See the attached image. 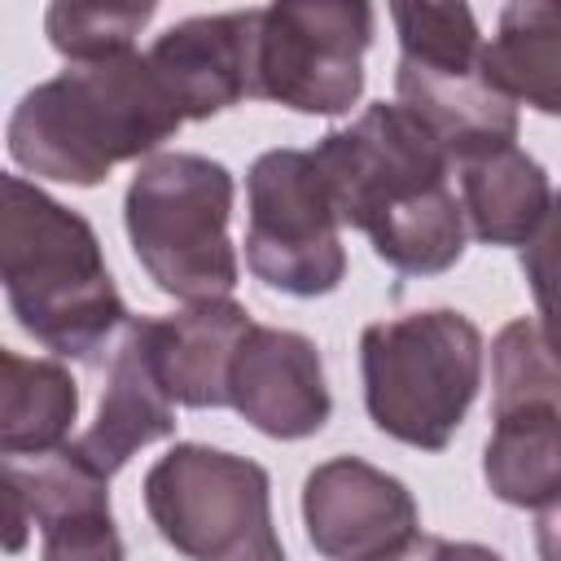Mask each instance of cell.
<instances>
[{
	"instance_id": "cell-1",
	"label": "cell",
	"mask_w": 561,
	"mask_h": 561,
	"mask_svg": "<svg viewBox=\"0 0 561 561\" xmlns=\"http://www.w3.org/2000/svg\"><path fill=\"white\" fill-rule=\"evenodd\" d=\"M342 228H359L377 259L403 276H438L465 254V206L451 188V158L399 101H373L355 123L311 149Z\"/></svg>"
},
{
	"instance_id": "cell-2",
	"label": "cell",
	"mask_w": 561,
	"mask_h": 561,
	"mask_svg": "<svg viewBox=\"0 0 561 561\" xmlns=\"http://www.w3.org/2000/svg\"><path fill=\"white\" fill-rule=\"evenodd\" d=\"M184 114L162 88L149 53L101 61H66L61 75L35 83L9 114V158L35 180L101 184L118 162L162 153Z\"/></svg>"
},
{
	"instance_id": "cell-3",
	"label": "cell",
	"mask_w": 561,
	"mask_h": 561,
	"mask_svg": "<svg viewBox=\"0 0 561 561\" xmlns=\"http://www.w3.org/2000/svg\"><path fill=\"white\" fill-rule=\"evenodd\" d=\"M0 280L18 324L61 359H96L131 320L92 224L22 175L0 180Z\"/></svg>"
},
{
	"instance_id": "cell-4",
	"label": "cell",
	"mask_w": 561,
	"mask_h": 561,
	"mask_svg": "<svg viewBox=\"0 0 561 561\" xmlns=\"http://www.w3.org/2000/svg\"><path fill=\"white\" fill-rule=\"evenodd\" d=\"M237 180L224 162L188 149L145 158L123 197L136 263L180 302H210L237 289L241 263L228 237Z\"/></svg>"
},
{
	"instance_id": "cell-5",
	"label": "cell",
	"mask_w": 561,
	"mask_h": 561,
	"mask_svg": "<svg viewBox=\"0 0 561 561\" xmlns=\"http://www.w3.org/2000/svg\"><path fill=\"white\" fill-rule=\"evenodd\" d=\"M368 421L408 447L443 451L482 386V333L451 307L377 320L359 337Z\"/></svg>"
},
{
	"instance_id": "cell-6",
	"label": "cell",
	"mask_w": 561,
	"mask_h": 561,
	"mask_svg": "<svg viewBox=\"0 0 561 561\" xmlns=\"http://www.w3.org/2000/svg\"><path fill=\"white\" fill-rule=\"evenodd\" d=\"M399 35L394 92L430 136L447 149L451 167L517 145V101L495 83L486 39L469 4H390Z\"/></svg>"
},
{
	"instance_id": "cell-7",
	"label": "cell",
	"mask_w": 561,
	"mask_h": 561,
	"mask_svg": "<svg viewBox=\"0 0 561 561\" xmlns=\"http://www.w3.org/2000/svg\"><path fill=\"white\" fill-rule=\"evenodd\" d=\"M145 513L188 561H285L272 478L237 451L175 443L145 473Z\"/></svg>"
},
{
	"instance_id": "cell-8",
	"label": "cell",
	"mask_w": 561,
	"mask_h": 561,
	"mask_svg": "<svg viewBox=\"0 0 561 561\" xmlns=\"http://www.w3.org/2000/svg\"><path fill=\"white\" fill-rule=\"evenodd\" d=\"M245 267L289 298L333 294L346 276L342 215L311 149H267L245 171Z\"/></svg>"
},
{
	"instance_id": "cell-9",
	"label": "cell",
	"mask_w": 561,
	"mask_h": 561,
	"mask_svg": "<svg viewBox=\"0 0 561 561\" xmlns=\"http://www.w3.org/2000/svg\"><path fill=\"white\" fill-rule=\"evenodd\" d=\"M377 9L364 0H285L259 18L254 96L294 114H346L364 92Z\"/></svg>"
},
{
	"instance_id": "cell-10",
	"label": "cell",
	"mask_w": 561,
	"mask_h": 561,
	"mask_svg": "<svg viewBox=\"0 0 561 561\" xmlns=\"http://www.w3.org/2000/svg\"><path fill=\"white\" fill-rule=\"evenodd\" d=\"M9 552L22 548L26 526H39V561H123V535L110 513V478L92 469L79 447L4 460Z\"/></svg>"
},
{
	"instance_id": "cell-11",
	"label": "cell",
	"mask_w": 561,
	"mask_h": 561,
	"mask_svg": "<svg viewBox=\"0 0 561 561\" xmlns=\"http://www.w3.org/2000/svg\"><path fill=\"white\" fill-rule=\"evenodd\" d=\"M302 526L320 557L368 561L416 535L421 513L394 473L359 456H333L302 482Z\"/></svg>"
},
{
	"instance_id": "cell-12",
	"label": "cell",
	"mask_w": 561,
	"mask_h": 561,
	"mask_svg": "<svg viewBox=\"0 0 561 561\" xmlns=\"http://www.w3.org/2000/svg\"><path fill=\"white\" fill-rule=\"evenodd\" d=\"M263 9L202 13L167 26L149 44V66L180 105L184 123L215 118L254 96V53H259Z\"/></svg>"
},
{
	"instance_id": "cell-13",
	"label": "cell",
	"mask_w": 561,
	"mask_h": 561,
	"mask_svg": "<svg viewBox=\"0 0 561 561\" xmlns=\"http://www.w3.org/2000/svg\"><path fill=\"white\" fill-rule=\"evenodd\" d=\"M228 408H237L259 434L280 443L320 434L333 399L316 342L294 329L254 324L232 364Z\"/></svg>"
},
{
	"instance_id": "cell-14",
	"label": "cell",
	"mask_w": 561,
	"mask_h": 561,
	"mask_svg": "<svg viewBox=\"0 0 561 561\" xmlns=\"http://www.w3.org/2000/svg\"><path fill=\"white\" fill-rule=\"evenodd\" d=\"M171 434H175V399L167 394L162 373H158L153 320L131 316L110 351L96 421L75 447L92 469L114 478L140 447L171 438Z\"/></svg>"
},
{
	"instance_id": "cell-15",
	"label": "cell",
	"mask_w": 561,
	"mask_h": 561,
	"mask_svg": "<svg viewBox=\"0 0 561 561\" xmlns=\"http://www.w3.org/2000/svg\"><path fill=\"white\" fill-rule=\"evenodd\" d=\"M254 333V320L232 298L188 302L175 316L153 320V351L162 386L184 408H228L232 364Z\"/></svg>"
},
{
	"instance_id": "cell-16",
	"label": "cell",
	"mask_w": 561,
	"mask_h": 561,
	"mask_svg": "<svg viewBox=\"0 0 561 561\" xmlns=\"http://www.w3.org/2000/svg\"><path fill=\"white\" fill-rule=\"evenodd\" d=\"M451 171L460 180L465 224L482 245H526L557 197L548 171L517 145L473 153Z\"/></svg>"
},
{
	"instance_id": "cell-17",
	"label": "cell",
	"mask_w": 561,
	"mask_h": 561,
	"mask_svg": "<svg viewBox=\"0 0 561 561\" xmlns=\"http://www.w3.org/2000/svg\"><path fill=\"white\" fill-rule=\"evenodd\" d=\"M79 416V386L61 359H31L0 351V451L48 456L61 451Z\"/></svg>"
},
{
	"instance_id": "cell-18",
	"label": "cell",
	"mask_w": 561,
	"mask_h": 561,
	"mask_svg": "<svg viewBox=\"0 0 561 561\" xmlns=\"http://www.w3.org/2000/svg\"><path fill=\"white\" fill-rule=\"evenodd\" d=\"M491 438L482 447V478L495 500L513 508H548L561 500V408H508L491 412Z\"/></svg>"
},
{
	"instance_id": "cell-19",
	"label": "cell",
	"mask_w": 561,
	"mask_h": 561,
	"mask_svg": "<svg viewBox=\"0 0 561 561\" xmlns=\"http://www.w3.org/2000/svg\"><path fill=\"white\" fill-rule=\"evenodd\" d=\"M486 61L513 101L561 118V0L504 4L486 44Z\"/></svg>"
},
{
	"instance_id": "cell-20",
	"label": "cell",
	"mask_w": 561,
	"mask_h": 561,
	"mask_svg": "<svg viewBox=\"0 0 561 561\" xmlns=\"http://www.w3.org/2000/svg\"><path fill=\"white\" fill-rule=\"evenodd\" d=\"M491 412L508 408H561V359L548 346L539 320H508L491 342Z\"/></svg>"
},
{
	"instance_id": "cell-21",
	"label": "cell",
	"mask_w": 561,
	"mask_h": 561,
	"mask_svg": "<svg viewBox=\"0 0 561 561\" xmlns=\"http://www.w3.org/2000/svg\"><path fill=\"white\" fill-rule=\"evenodd\" d=\"M153 4L149 0H88V4H48L44 31L48 44L66 61H101L131 53V39L149 26Z\"/></svg>"
},
{
	"instance_id": "cell-22",
	"label": "cell",
	"mask_w": 561,
	"mask_h": 561,
	"mask_svg": "<svg viewBox=\"0 0 561 561\" xmlns=\"http://www.w3.org/2000/svg\"><path fill=\"white\" fill-rule=\"evenodd\" d=\"M522 276H526V285L535 294V307H539L535 320H539L548 346L561 359V193L552 197L535 237L522 245Z\"/></svg>"
},
{
	"instance_id": "cell-23",
	"label": "cell",
	"mask_w": 561,
	"mask_h": 561,
	"mask_svg": "<svg viewBox=\"0 0 561 561\" xmlns=\"http://www.w3.org/2000/svg\"><path fill=\"white\" fill-rule=\"evenodd\" d=\"M535 548H539V561H561V500L539 508V517H535Z\"/></svg>"
},
{
	"instance_id": "cell-24",
	"label": "cell",
	"mask_w": 561,
	"mask_h": 561,
	"mask_svg": "<svg viewBox=\"0 0 561 561\" xmlns=\"http://www.w3.org/2000/svg\"><path fill=\"white\" fill-rule=\"evenodd\" d=\"M434 548H438V535H408L403 543H394V548H386V552H377V557H368V561H430L434 557Z\"/></svg>"
},
{
	"instance_id": "cell-25",
	"label": "cell",
	"mask_w": 561,
	"mask_h": 561,
	"mask_svg": "<svg viewBox=\"0 0 561 561\" xmlns=\"http://www.w3.org/2000/svg\"><path fill=\"white\" fill-rule=\"evenodd\" d=\"M430 561H504V557L495 548H486V543H451V539H438V548H434Z\"/></svg>"
}]
</instances>
